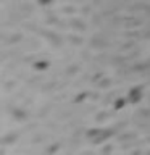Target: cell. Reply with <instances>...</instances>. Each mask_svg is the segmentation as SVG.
Masks as SVG:
<instances>
[{"label":"cell","mask_w":150,"mask_h":155,"mask_svg":"<svg viewBox=\"0 0 150 155\" xmlns=\"http://www.w3.org/2000/svg\"><path fill=\"white\" fill-rule=\"evenodd\" d=\"M140 99H142V89H140V87H134V89L129 91L128 100L131 102V104H137Z\"/></svg>","instance_id":"6da1fadb"},{"label":"cell","mask_w":150,"mask_h":155,"mask_svg":"<svg viewBox=\"0 0 150 155\" xmlns=\"http://www.w3.org/2000/svg\"><path fill=\"white\" fill-rule=\"evenodd\" d=\"M47 66H48L47 61H37V63H36V68H37V70H45Z\"/></svg>","instance_id":"7a4b0ae2"},{"label":"cell","mask_w":150,"mask_h":155,"mask_svg":"<svg viewBox=\"0 0 150 155\" xmlns=\"http://www.w3.org/2000/svg\"><path fill=\"white\" fill-rule=\"evenodd\" d=\"M124 107V99H118L115 102V108H123Z\"/></svg>","instance_id":"3957f363"}]
</instances>
